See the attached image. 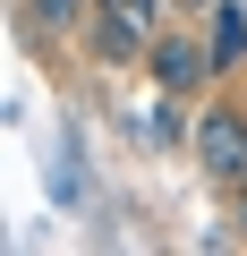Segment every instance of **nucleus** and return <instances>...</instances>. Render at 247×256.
Returning <instances> with one entry per match:
<instances>
[{
	"mask_svg": "<svg viewBox=\"0 0 247 256\" xmlns=\"http://www.w3.org/2000/svg\"><path fill=\"white\" fill-rule=\"evenodd\" d=\"M196 162H205V180H247V111H230V102H213L205 120H196Z\"/></svg>",
	"mask_w": 247,
	"mask_h": 256,
	"instance_id": "1",
	"label": "nucleus"
},
{
	"mask_svg": "<svg viewBox=\"0 0 247 256\" xmlns=\"http://www.w3.org/2000/svg\"><path fill=\"white\" fill-rule=\"evenodd\" d=\"M205 18H213V68H230L247 52V9H239V0H213Z\"/></svg>",
	"mask_w": 247,
	"mask_h": 256,
	"instance_id": "4",
	"label": "nucleus"
},
{
	"mask_svg": "<svg viewBox=\"0 0 247 256\" xmlns=\"http://www.w3.org/2000/svg\"><path fill=\"white\" fill-rule=\"evenodd\" d=\"M179 9H213V0H179Z\"/></svg>",
	"mask_w": 247,
	"mask_h": 256,
	"instance_id": "6",
	"label": "nucleus"
},
{
	"mask_svg": "<svg viewBox=\"0 0 247 256\" xmlns=\"http://www.w3.org/2000/svg\"><path fill=\"white\" fill-rule=\"evenodd\" d=\"M26 18H34V26H60V34H68V26H85V18H94V0H26Z\"/></svg>",
	"mask_w": 247,
	"mask_h": 256,
	"instance_id": "5",
	"label": "nucleus"
},
{
	"mask_svg": "<svg viewBox=\"0 0 247 256\" xmlns=\"http://www.w3.org/2000/svg\"><path fill=\"white\" fill-rule=\"evenodd\" d=\"M205 68H213V52H196L188 34H162V43H154V77H162V94H196Z\"/></svg>",
	"mask_w": 247,
	"mask_h": 256,
	"instance_id": "3",
	"label": "nucleus"
},
{
	"mask_svg": "<svg viewBox=\"0 0 247 256\" xmlns=\"http://www.w3.org/2000/svg\"><path fill=\"white\" fill-rule=\"evenodd\" d=\"M154 9H162V0H94V52L119 68V60H137L145 43H154Z\"/></svg>",
	"mask_w": 247,
	"mask_h": 256,
	"instance_id": "2",
	"label": "nucleus"
},
{
	"mask_svg": "<svg viewBox=\"0 0 247 256\" xmlns=\"http://www.w3.org/2000/svg\"><path fill=\"white\" fill-rule=\"evenodd\" d=\"M239 222H247V214H239Z\"/></svg>",
	"mask_w": 247,
	"mask_h": 256,
	"instance_id": "7",
	"label": "nucleus"
}]
</instances>
